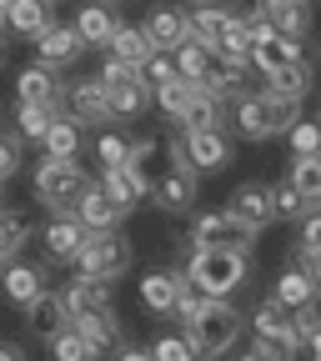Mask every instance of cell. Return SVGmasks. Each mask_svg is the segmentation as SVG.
<instances>
[{
  "mask_svg": "<svg viewBox=\"0 0 321 361\" xmlns=\"http://www.w3.org/2000/svg\"><path fill=\"white\" fill-rule=\"evenodd\" d=\"M181 276H186L206 301H231V296L246 286V276H251V256H241V251H206V246H196V251H191V261L181 266Z\"/></svg>",
  "mask_w": 321,
  "mask_h": 361,
  "instance_id": "1",
  "label": "cell"
},
{
  "mask_svg": "<svg viewBox=\"0 0 321 361\" xmlns=\"http://www.w3.org/2000/svg\"><path fill=\"white\" fill-rule=\"evenodd\" d=\"M181 336L191 341L196 361H216V356H226V351L236 346V336H241V311H236L231 301H206L201 316H196Z\"/></svg>",
  "mask_w": 321,
  "mask_h": 361,
  "instance_id": "2",
  "label": "cell"
},
{
  "mask_svg": "<svg viewBox=\"0 0 321 361\" xmlns=\"http://www.w3.org/2000/svg\"><path fill=\"white\" fill-rule=\"evenodd\" d=\"M85 186H90V176L80 171V161H51L45 156L35 166V201L45 211H56V216H75Z\"/></svg>",
  "mask_w": 321,
  "mask_h": 361,
  "instance_id": "3",
  "label": "cell"
},
{
  "mask_svg": "<svg viewBox=\"0 0 321 361\" xmlns=\"http://www.w3.org/2000/svg\"><path fill=\"white\" fill-rule=\"evenodd\" d=\"M71 266H75V276H90V281H121L131 271V241L116 231H85Z\"/></svg>",
  "mask_w": 321,
  "mask_h": 361,
  "instance_id": "4",
  "label": "cell"
},
{
  "mask_svg": "<svg viewBox=\"0 0 321 361\" xmlns=\"http://www.w3.org/2000/svg\"><path fill=\"white\" fill-rule=\"evenodd\" d=\"M251 336H256V356L261 361H291L296 351H301V341H296V331H291V316H286V306H277V301H261L256 311H251Z\"/></svg>",
  "mask_w": 321,
  "mask_h": 361,
  "instance_id": "5",
  "label": "cell"
},
{
  "mask_svg": "<svg viewBox=\"0 0 321 361\" xmlns=\"http://www.w3.org/2000/svg\"><path fill=\"white\" fill-rule=\"evenodd\" d=\"M96 80L106 85V96H111V116H116V121H135V116L151 106V85H146V75L135 71V66L106 61Z\"/></svg>",
  "mask_w": 321,
  "mask_h": 361,
  "instance_id": "6",
  "label": "cell"
},
{
  "mask_svg": "<svg viewBox=\"0 0 321 361\" xmlns=\"http://www.w3.org/2000/svg\"><path fill=\"white\" fill-rule=\"evenodd\" d=\"M166 156H171V171H161V180L151 186V201L161 206V211H171V216H186L191 206H196V171L186 166V156H181V146L171 141L166 146Z\"/></svg>",
  "mask_w": 321,
  "mask_h": 361,
  "instance_id": "7",
  "label": "cell"
},
{
  "mask_svg": "<svg viewBox=\"0 0 321 361\" xmlns=\"http://www.w3.org/2000/svg\"><path fill=\"white\" fill-rule=\"evenodd\" d=\"M251 241H256V231L241 226L231 211H211V216H201L191 226V246H206V251H241L246 256Z\"/></svg>",
  "mask_w": 321,
  "mask_h": 361,
  "instance_id": "8",
  "label": "cell"
},
{
  "mask_svg": "<svg viewBox=\"0 0 321 361\" xmlns=\"http://www.w3.org/2000/svg\"><path fill=\"white\" fill-rule=\"evenodd\" d=\"M181 156H186V166L196 176H216L231 166V141H226V130H181L176 135Z\"/></svg>",
  "mask_w": 321,
  "mask_h": 361,
  "instance_id": "9",
  "label": "cell"
},
{
  "mask_svg": "<svg viewBox=\"0 0 321 361\" xmlns=\"http://www.w3.org/2000/svg\"><path fill=\"white\" fill-rule=\"evenodd\" d=\"M66 116H75L80 126H106L116 121L111 116V96L96 75H80V80H66Z\"/></svg>",
  "mask_w": 321,
  "mask_h": 361,
  "instance_id": "10",
  "label": "cell"
},
{
  "mask_svg": "<svg viewBox=\"0 0 321 361\" xmlns=\"http://www.w3.org/2000/svg\"><path fill=\"white\" fill-rule=\"evenodd\" d=\"M16 96H20V106H51V111H61V101H66V80H61V71L30 61V66L20 71V80H16Z\"/></svg>",
  "mask_w": 321,
  "mask_h": 361,
  "instance_id": "11",
  "label": "cell"
},
{
  "mask_svg": "<svg viewBox=\"0 0 321 361\" xmlns=\"http://www.w3.org/2000/svg\"><path fill=\"white\" fill-rule=\"evenodd\" d=\"M231 116H236L241 141H271V135H277V126H271V96H266V90H246L241 101H231Z\"/></svg>",
  "mask_w": 321,
  "mask_h": 361,
  "instance_id": "12",
  "label": "cell"
},
{
  "mask_svg": "<svg viewBox=\"0 0 321 361\" xmlns=\"http://www.w3.org/2000/svg\"><path fill=\"white\" fill-rule=\"evenodd\" d=\"M226 211H231L241 226H251V231H266V226L277 221V211H271V186H261V180H246V186H236Z\"/></svg>",
  "mask_w": 321,
  "mask_h": 361,
  "instance_id": "13",
  "label": "cell"
},
{
  "mask_svg": "<svg viewBox=\"0 0 321 361\" xmlns=\"http://www.w3.org/2000/svg\"><path fill=\"white\" fill-rule=\"evenodd\" d=\"M90 346H96V356H116L126 346V326L116 322V311H80L75 322H71Z\"/></svg>",
  "mask_w": 321,
  "mask_h": 361,
  "instance_id": "14",
  "label": "cell"
},
{
  "mask_svg": "<svg viewBox=\"0 0 321 361\" xmlns=\"http://www.w3.org/2000/svg\"><path fill=\"white\" fill-rule=\"evenodd\" d=\"M45 286H51L45 266H30V261H6V271H0V291H6L16 306H30Z\"/></svg>",
  "mask_w": 321,
  "mask_h": 361,
  "instance_id": "15",
  "label": "cell"
},
{
  "mask_svg": "<svg viewBox=\"0 0 321 361\" xmlns=\"http://www.w3.org/2000/svg\"><path fill=\"white\" fill-rule=\"evenodd\" d=\"M141 30H146V40L156 45V51H166V56L181 51V45L191 40V35H186V11H176V6H156Z\"/></svg>",
  "mask_w": 321,
  "mask_h": 361,
  "instance_id": "16",
  "label": "cell"
},
{
  "mask_svg": "<svg viewBox=\"0 0 321 361\" xmlns=\"http://www.w3.org/2000/svg\"><path fill=\"white\" fill-rule=\"evenodd\" d=\"M80 35L71 30V25H51V30H40L35 35V61L40 66H51V71H61V66H71V61H80Z\"/></svg>",
  "mask_w": 321,
  "mask_h": 361,
  "instance_id": "17",
  "label": "cell"
},
{
  "mask_svg": "<svg viewBox=\"0 0 321 361\" xmlns=\"http://www.w3.org/2000/svg\"><path fill=\"white\" fill-rule=\"evenodd\" d=\"M181 286H186L181 271H146V276H141V306H146L151 316H171Z\"/></svg>",
  "mask_w": 321,
  "mask_h": 361,
  "instance_id": "18",
  "label": "cell"
},
{
  "mask_svg": "<svg viewBox=\"0 0 321 361\" xmlns=\"http://www.w3.org/2000/svg\"><path fill=\"white\" fill-rule=\"evenodd\" d=\"M261 11H266L271 30L281 40H306V30H311V6L306 0H261Z\"/></svg>",
  "mask_w": 321,
  "mask_h": 361,
  "instance_id": "19",
  "label": "cell"
},
{
  "mask_svg": "<svg viewBox=\"0 0 321 361\" xmlns=\"http://www.w3.org/2000/svg\"><path fill=\"white\" fill-rule=\"evenodd\" d=\"M116 16H111V6H101V0H96V6H80L75 11V35H80V45H85V51H106V45H111V35H116Z\"/></svg>",
  "mask_w": 321,
  "mask_h": 361,
  "instance_id": "20",
  "label": "cell"
},
{
  "mask_svg": "<svg viewBox=\"0 0 321 361\" xmlns=\"http://www.w3.org/2000/svg\"><path fill=\"white\" fill-rule=\"evenodd\" d=\"M75 221H80V231H116V226L126 221L116 206H111V196L90 180L85 186V196H80V206H75Z\"/></svg>",
  "mask_w": 321,
  "mask_h": 361,
  "instance_id": "21",
  "label": "cell"
},
{
  "mask_svg": "<svg viewBox=\"0 0 321 361\" xmlns=\"http://www.w3.org/2000/svg\"><path fill=\"white\" fill-rule=\"evenodd\" d=\"M25 322H30V331L35 336H45V341H51L61 326H71V316H66V301H61V291H51V286H45L30 306H25Z\"/></svg>",
  "mask_w": 321,
  "mask_h": 361,
  "instance_id": "22",
  "label": "cell"
},
{
  "mask_svg": "<svg viewBox=\"0 0 321 361\" xmlns=\"http://www.w3.org/2000/svg\"><path fill=\"white\" fill-rule=\"evenodd\" d=\"M80 141H85V126L75 116H56L51 130H45V141H40V151L51 161H80Z\"/></svg>",
  "mask_w": 321,
  "mask_h": 361,
  "instance_id": "23",
  "label": "cell"
},
{
  "mask_svg": "<svg viewBox=\"0 0 321 361\" xmlns=\"http://www.w3.org/2000/svg\"><path fill=\"white\" fill-rule=\"evenodd\" d=\"M6 25L16 35H40V30H51L56 25V6L51 0H11V11H6Z\"/></svg>",
  "mask_w": 321,
  "mask_h": 361,
  "instance_id": "24",
  "label": "cell"
},
{
  "mask_svg": "<svg viewBox=\"0 0 321 361\" xmlns=\"http://www.w3.org/2000/svg\"><path fill=\"white\" fill-rule=\"evenodd\" d=\"M61 301H66V316H71V322H75L80 311H111V281L75 276V281L61 291Z\"/></svg>",
  "mask_w": 321,
  "mask_h": 361,
  "instance_id": "25",
  "label": "cell"
},
{
  "mask_svg": "<svg viewBox=\"0 0 321 361\" xmlns=\"http://www.w3.org/2000/svg\"><path fill=\"white\" fill-rule=\"evenodd\" d=\"M80 241H85V231H80L75 216H56L51 226H45V236H40V246H45V256H51V261H75Z\"/></svg>",
  "mask_w": 321,
  "mask_h": 361,
  "instance_id": "26",
  "label": "cell"
},
{
  "mask_svg": "<svg viewBox=\"0 0 321 361\" xmlns=\"http://www.w3.org/2000/svg\"><path fill=\"white\" fill-rule=\"evenodd\" d=\"M106 51H111V61H121V66H135V71H141V66L156 56V45L146 40V30H141V25H116V35H111Z\"/></svg>",
  "mask_w": 321,
  "mask_h": 361,
  "instance_id": "27",
  "label": "cell"
},
{
  "mask_svg": "<svg viewBox=\"0 0 321 361\" xmlns=\"http://www.w3.org/2000/svg\"><path fill=\"white\" fill-rule=\"evenodd\" d=\"M286 61H301V40H281V35H271V40L251 45V71H256L261 80H271Z\"/></svg>",
  "mask_w": 321,
  "mask_h": 361,
  "instance_id": "28",
  "label": "cell"
},
{
  "mask_svg": "<svg viewBox=\"0 0 321 361\" xmlns=\"http://www.w3.org/2000/svg\"><path fill=\"white\" fill-rule=\"evenodd\" d=\"M311 80H316V66L301 56V61H286L277 75H271V80H266V90H271V96H286V101H306Z\"/></svg>",
  "mask_w": 321,
  "mask_h": 361,
  "instance_id": "29",
  "label": "cell"
},
{
  "mask_svg": "<svg viewBox=\"0 0 321 361\" xmlns=\"http://www.w3.org/2000/svg\"><path fill=\"white\" fill-rule=\"evenodd\" d=\"M226 25H231V11H221V6H196V11L186 16V35H191L196 45H206V51H216V40H221Z\"/></svg>",
  "mask_w": 321,
  "mask_h": 361,
  "instance_id": "30",
  "label": "cell"
},
{
  "mask_svg": "<svg viewBox=\"0 0 321 361\" xmlns=\"http://www.w3.org/2000/svg\"><path fill=\"white\" fill-rule=\"evenodd\" d=\"M271 301H277V306H286V311H296V306H311V301H316V286H311V276H306V271L286 266L281 276H277V291H271Z\"/></svg>",
  "mask_w": 321,
  "mask_h": 361,
  "instance_id": "31",
  "label": "cell"
},
{
  "mask_svg": "<svg viewBox=\"0 0 321 361\" xmlns=\"http://www.w3.org/2000/svg\"><path fill=\"white\" fill-rule=\"evenodd\" d=\"M286 186H291L306 206H321V156H291Z\"/></svg>",
  "mask_w": 321,
  "mask_h": 361,
  "instance_id": "32",
  "label": "cell"
},
{
  "mask_svg": "<svg viewBox=\"0 0 321 361\" xmlns=\"http://www.w3.org/2000/svg\"><path fill=\"white\" fill-rule=\"evenodd\" d=\"M221 126H226V101L211 96V90L201 85L196 101H191V111H186V121H181V130H221Z\"/></svg>",
  "mask_w": 321,
  "mask_h": 361,
  "instance_id": "33",
  "label": "cell"
},
{
  "mask_svg": "<svg viewBox=\"0 0 321 361\" xmlns=\"http://www.w3.org/2000/svg\"><path fill=\"white\" fill-rule=\"evenodd\" d=\"M25 241H30V216H20V211H6V206H0V266L16 261Z\"/></svg>",
  "mask_w": 321,
  "mask_h": 361,
  "instance_id": "34",
  "label": "cell"
},
{
  "mask_svg": "<svg viewBox=\"0 0 321 361\" xmlns=\"http://www.w3.org/2000/svg\"><path fill=\"white\" fill-rule=\"evenodd\" d=\"M96 186L111 196V206H116L121 216H131V211H135V201H141V191H135V180H131V171H126V166L101 171V180H96Z\"/></svg>",
  "mask_w": 321,
  "mask_h": 361,
  "instance_id": "35",
  "label": "cell"
},
{
  "mask_svg": "<svg viewBox=\"0 0 321 361\" xmlns=\"http://www.w3.org/2000/svg\"><path fill=\"white\" fill-rule=\"evenodd\" d=\"M56 116H61V111H51V106H16V141H30V146H40Z\"/></svg>",
  "mask_w": 321,
  "mask_h": 361,
  "instance_id": "36",
  "label": "cell"
},
{
  "mask_svg": "<svg viewBox=\"0 0 321 361\" xmlns=\"http://www.w3.org/2000/svg\"><path fill=\"white\" fill-rule=\"evenodd\" d=\"M96 156H101V166L106 171H116V166H131V156H135V135H126V130H101V141H96Z\"/></svg>",
  "mask_w": 321,
  "mask_h": 361,
  "instance_id": "37",
  "label": "cell"
},
{
  "mask_svg": "<svg viewBox=\"0 0 321 361\" xmlns=\"http://www.w3.org/2000/svg\"><path fill=\"white\" fill-rule=\"evenodd\" d=\"M171 61H176V71H181V80H191V85H201L216 56L206 51V45H196V40H186V45H181V51H171Z\"/></svg>",
  "mask_w": 321,
  "mask_h": 361,
  "instance_id": "38",
  "label": "cell"
},
{
  "mask_svg": "<svg viewBox=\"0 0 321 361\" xmlns=\"http://www.w3.org/2000/svg\"><path fill=\"white\" fill-rule=\"evenodd\" d=\"M51 361H101V356H96V346H90L75 326H61L51 336Z\"/></svg>",
  "mask_w": 321,
  "mask_h": 361,
  "instance_id": "39",
  "label": "cell"
},
{
  "mask_svg": "<svg viewBox=\"0 0 321 361\" xmlns=\"http://www.w3.org/2000/svg\"><path fill=\"white\" fill-rule=\"evenodd\" d=\"M196 90H201V85H191V80H171V85L156 90V101H161V111L181 126V121H186V111H191V101H196Z\"/></svg>",
  "mask_w": 321,
  "mask_h": 361,
  "instance_id": "40",
  "label": "cell"
},
{
  "mask_svg": "<svg viewBox=\"0 0 321 361\" xmlns=\"http://www.w3.org/2000/svg\"><path fill=\"white\" fill-rule=\"evenodd\" d=\"M286 141H291V156H321V121H296Z\"/></svg>",
  "mask_w": 321,
  "mask_h": 361,
  "instance_id": "41",
  "label": "cell"
},
{
  "mask_svg": "<svg viewBox=\"0 0 321 361\" xmlns=\"http://www.w3.org/2000/svg\"><path fill=\"white\" fill-rule=\"evenodd\" d=\"M141 75H146V85H151V96H156V90L161 85H171V80H181V71H176V61L166 56V51H156L146 66H141Z\"/></svg>",
  "mask_w": 321,
  "mask_h": 361,
  "instance_id": "42",
  "label": "cell"
},
{
  "mask_svg": "<svg viewBox=\"0 0 321 361\" xmlns=\"http://www.w3.org/2000/svg\"><path fill=\"white\" fill-rule=\"evenodd\" d=\"M151 351V361H196V351H191V341L186 336H156V346H146Z\"/></svg>",
  "mask_w": 321,
  "mask_h": 361,
  "instance_id": "43",
  "label": "cell"
},
{
  "mask_svg": "<svg viewBox=\"0 0 321 361\" xmlns=\"http://www.w3.org/2000/svg\"><path fill=\"white\" fill-rule=\"evenodd\" d=\"M271 211H277V221H301L306 216V201L291 186H271Z\"/></svg>",
  "mask_w": 321,
  "mask_h": 361,
  "instance_id": "44",
  "label": "cell"
},
{
  "mask_svg": "<svg viewBox=\"0 0 321 361\" xmlns=\"http://www.w3.org/2000/svg\"><path fill=\"white\" fill-rule=\"evenodd\" d=\"M271 96V90H266ZM301 121V101H286V96H271V126H277V135H286L291 126Z\"/></svg>",
  "mask_w": 321,
  "mask_h": 361,
  "instance_id": "45",
  "label": "cell"
},
{
  "mask_svg": "<svg viewBox=\"0 0 321 361\" xmlns=\"http://www.w3.org/2000/svg\"><path fill=\"white\" fill-rule=\"evenodd\" d=\"M286 316H291V331H296L301 346L321 331V311H316V301H311V306H296V311H286Z\"/></svg>",
  "mask_w": 321,
  "mask_h": 361,
  "instance_id": "46",
  "label": "cell"
},
{
  "mask_svg": "<svg viewBox=\"0 0 321 361\" xmlns=\"http://www.w3.org/2000/svg\"><path fill=\"white\" fill-rule=\"evenodd\" d=\"M201 306H206V296H201V291L186 281V286H181V296H176V311H171V316H176L181 326H191L196 316H201Z\"/></svg>",
  "mask_w": 321,
  "mask_h": 361,
  "instance_id": "47",
  "label": "cell"
},
{
  "mask_svg": "<svg viewBox=\"0 0 321 361\" xmlns=\"http://www.w3.org/2000/svg\"><path fill=\"white\" fill-rule=\"evenodd\" d=\"M16 171H20V141L16 135H0V186H6Z\"/></svg>",
  "mask_w": 321,
  "mask_h": 361,
  "instance_id": "48",
  "label": "cell"
},
{
  "mask_svg": "<svg viewBox=\"0 0 321 361\" xmlns=\"http://www.w3.org/2000/svg\"><path fill=\"white\" fill-rule=\"evenodd\" d=\"M301 251H311V256H321V211H311V216H301V241H296Z\"/></svg>",
  "mask_w": 321,
  "mask_h": 361,
  "instance_id": "49",
  "label": "cell"
},
{
  "mask_svg": "<svg viewBox=\"0 0 321 361\" xmlns=\"http://www.w3.org/2000/svg\"><path fill=\"white\" fill-rule=\"evenodd\" d=\"M291 266L296 271H306V276H311V286H316V296H321V256H311V251H291Z\"/></svg>",
  "mask_w": 321,
  "mask_h": 361,
  "instance_id": "50",
  "label": "cell"
},
{
  "mask_svg": "<svg viewBox=\"0 0 321 361\" xmlns=\"http://www.w3.org/2000/svg\"><path fill=\"white\" fill-rule=\"evenodd\" d=\"M116 361H151V351H141V346H121Z\"/></svg>",
  "mask_w": 321,
  "mask_h": 361,
  "instance_id": "51",
  "label": "cell"
},
{
  "mask_svg": "<svg viewBox=\"0 0 321 361\" xmlns=\"http://www.w3.org/2000/svg\"><path fill=\"white\" fill-rule=\"evenodd\" d=\"M0 361H25V356H20V346H6V341H0Z\"/></svg>",
  "mask_w": 321,
  "mask_h": 361,
  "instance_id": "52",
  "label": "cell"
},
{
  "mask_svg": "<svg viewBox=\"0 0 321 361\" xmlns=\"http://www.w3.org/2000/svg\"><path fill=\"white\" fill-rule=\"evenodd\" d=\"M306 346H311V356H316V361H321V331H316V336H311V341H306Z\"/></svg>",
  "mask_w": 321,
  "mask_h": 361,
  "instance_id": "53",
  "label": "cell"
},
{
  "mask_svg": "<svg viewBox=\"0 0 321 361\" xmlns=\"http://www.w3.org/2000/svg\"><path fill=\"white\" fill-rule=\"evenodd\" d=\"M236 361H261V356H256V351H246V356H236Z\"/></svg>",
  "mask_w": 321,
  "mask_h": 361,
  "instance_id": "54",
  "label": "cell"
},
{
  "mask_svg": "<svg viewBox=\"0 0 321 361\" xmlns=\"http://www.w3.org/2000/svg\"><path fill=\"white\" fill-rule=\"evenodd\" d=\"M6 11H11V0H0V20H6Z\"/></svg>",
  "mask_w": 321,
  "mask_h": 361,
  "instance_id": "55",
  "label": "cell"
},
{
  "mask_svg": "<svg viewBox=\"0 0 321 361\" xmlns=\"http://www.w3.org/2000/svg\"><path fill=\"white\" fill-rule=\"evenodd\" d=\"M0 25H6V20H0ZM0 66H6V45H0Z\"/></svg>",
  "mask_w": 321,
  "mask_h": 361,
  "instance_id": "56",
  "label": "cell"
},
{
  "mask_svg": "<svg viewBox=\"0 0 321 361\" xmlns=\"http://www.w3.org/2000/svg\"><path fill=\"white\" fill-rule=\"evenodd\" d=\"M191 6H216V0H191Z\"/></svg>",
  "mask_w": 321,
  "mask_h": 361,
  "instance_id": "57",
  "label": "cell"
},
{
  "mask_svg": "<svg viewBox=\"0 0 321 361\" xmlns=\"http://www.w3.org/2000/svg\"><path fill=\"white\" fill-rule=\"evenodd\" d=\"M101 6H121V0H101Z\"/></svg>",
  "mask_w": 321,
  "mask_h": 361,
  "instance_id": "58",
  "label": "cell"
},
{
  "mask_svg": "<svg viewBox=\"0 0 321 361\" xmlns=\"http://www.w3.org/2000/svg\"><path fill=\"white\" fill-rule=\"evenodd\" d=\"M316 121H321V106H316Z\"/></svg>",
  "mask_w": 321,
  "mask_h": 361,
  "instance_id": "59",
  "label": "cell"
}]
</instances>
